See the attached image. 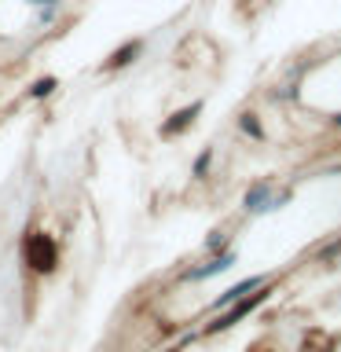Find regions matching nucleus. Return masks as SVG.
Returning a JSON list of instances; mask_svg holds the SVG:
<instances>
[{"label":"nucleus","mask_w":341,"mask_h":352,"mask_svg":"<svg viewBox=\"0 0 341 352\" xmlns=\"http://www.w3.org/2000/svg\"><path fill=\"white\" fill-rule=\"evenodd\" d=\"M22 253H26V264L33 272H41V275H48L55 264H59V246H55V239L52 235H26V242H22Z\"/></svg>","instance_id":"f257e3e1"},{"label":"nucleus","mask_w":341,"mask_h":352,"mask_svg":"<svg viewBox=\"0 0 341 352\" xmlns=\"http://www.w3.org/2000/svg\"><path fill=\"white\" fill-rule=\"evenodd\" d=\"M286 198H290V191H283L279 198H272V180H257V184H250L242 206H246V213H272V209H279L286 202Z\"/></svg>","instance_id":"f03ea898"},{"label":"nucleus","mask_w":341,"mask_h":352,"mask_svg":"<svg viewBox=\"0 0 341 352\" xmlns=\"http://www.w3.org/2000/svg\"><path fill=\"white\" fill-rule=\"evenodd\" d=\"M264 297H268V286H264L261 294H246V297H242V301H235V305H231V312H224V316L217 319V323H209V327H206V334H220V330L235 327L239 319H246V316L253 312V308H257V305L264 301Z\"/></svg>","instance_id":"7ed1b4c3"},{"label":"nucleus","mask_w":341,"mask_h":352,"mask_svg":"<svg viewBox=\"0 0 341 352\" xmlns=\"http://www.w3.org/2000/svg\"><path fill=\"white\" fill-rule=\"evenodd\" d=\"M198 114H202V99H195V103H187L184 110H176V114L162 125V132H165V136H180V132H187L195 125Z\"/></svg>","instance_id":"20e7f679"},{"label":"nucleus","mask_w":341,"mask_h":352,"mask_svg":"<svg viewBox=\"0 0 341 352\" xmlns=\"http://www.w3.org/2000/svg\"><path fill=\"white\" fill-rule=\"evenodd\" d=\"M231 264H235V253L231 250H224V253H217L209 264H198V268H191L184 275V279H191V283H198V279H213V275H220V272H228Z\"/></svg>","instance_id":"39448f33"},{"label":"nucleus","mask_w":341,"mask_h":352,"mask_svg":"<svg viewBox=\"0 0 341 352\" xmlns=\"http://www.w3.org/2000/svg\"><path fill=\"white\" fill-rule=\"evenodd\" d=\"M140 52H143V37H132L129 44H121V48L110 52V59L103 63V70H125L129 63H136Z\"/></svg>","instance_id":"423d86ee"},{"label":"nucleus","mask_w":341,"mask_h":352,"mask_svg":"<svg viewBox=\"0 0 341 352\" xmlns=\"http://www.w3.org/2000/svg\"><path fill=\"white\" fill-rule=\"evenodd\" d=\"M261 286H264L261 275H250V279H242V283H235V286H228V290L213 301V308H228V305H235V301H242V297H246L250 290H261Z\"/></svg>","instance_id":"0eeeda50"},{"label":"nucleus","mask_w":341,"mask_h":352,"mask_svg":"<svg viewBox=\"0 0 341 352\" xmlns=\"http://www.w3.org/2000/svg\"><path fill=\"white\" fill-rule=\"evenodd\" d=\"M235 125H239V132H242V136H250V140H264V125H261V118L257 114H253V110H246V114H239V121H235Z\"/></svg>","instance_id":"6e6552de"},{"label":"nucleus","mask_w":341,"mask_h":352,"mask_svg":"<svg viewBox=\"0 0 341 352\" xmlns=\"http://www.w3.org/2000/svg\"><path fill=\"white\" fill-rule=\"evenodd\" d=\"M55 88H59V81H55V77H41V81L30 85V99H48Z\"/></svg>","instance_id":"1a4fd4ad"},{"label":"nucleus","mask_w":341,"mask_h":352,"mask_svg":"<svg viewBox=\"0 0 341 352\" xmlns=\"http://www.w3.org/2000/svg\"><path fill=\"white\" fill-rule=\"evenodd\" d=\"M213 147H206V151H198V158L191 165V176H209V169H213Z\"/></svg>","instance_id":"9d476101"},{"label":"nucleus","mask_w":341,"mask_h":352,"mask_svg":"<svg viewBox=\"0 0 341 352\" xmlns=\"http://www.w3.org/2000/svg\"><path fill=\"white\" fill-rule=\"evenodd\" d=\"M206 250H209V253H224V250H228V239H224V231H213V239L206 242Z\"/></svg>","instance_id":"9b49d317"},{"label":"nucleus","mask_w":341,"mask_h":352,"mask_svg":"<svg viewBox=\"0 0 341 352\" xmlns=\"http://www.w3.org/2000/svg\"><path fill=\"white\" fill-rule=\"evenodd\" d=\"M30 8H63V0H26Z\"/></svg>","instance_id":"f8f14e48"},{"label":"nucleus","mask_w":341,"mask_h":352,"mask_svg":"<svg viewBox=\"0 0 341 352\" xmlns=\"http://www.w3.org/2000/svg\"><path fill=\"white\" fill-rule=\"evenodd\" d=\"M330 125H334V129H341V114H334V118H330Z\"/></svg>","instance_id":"ddd939ff"}]
</instances>
